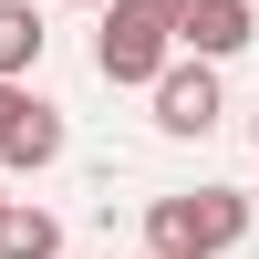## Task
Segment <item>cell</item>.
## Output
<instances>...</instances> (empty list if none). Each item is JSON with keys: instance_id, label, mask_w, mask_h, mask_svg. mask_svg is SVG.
Instances as JSON below:
<instances>
[{"instance_id": "cell-1", "label": "cell", "mask_w": 259, "mask_h": 259, "mask_svg": "<svg viewBox=\"0 0 259 259\" xmlns=\"http://www.w3.org/2000/svg\"><path fill=\"white\" fill-rule=\"evenodd\" d=\"M249 187H177V197H145V259H228L249 239Z\"/></svg>"}, {"instance_id": "cell-2", "label": "cell", "mask_w": 259, "mask_h": 259, "mask_svg": "<svg viewBox=\"0 0 259 259\" xmlns=\"http://www.w3.org/2000/svg\"><path fill=\"white\" fill-rule=\"evenodd\" d=\"M166 62H177V41H166V21L156 11H135V0H104V31H94V73L104 83H156Z\"/></svg>"}, {"instance_id": "cell-3", "label": "cell", "mask_w": 259, "mask_h": 259, "mask_svg": "<svg viewBox=\"0 0 259 259\" xmlns=\"http://www.w3.org/2000/svg\"><path fill=\"white\" fill-rule=\"evenodd\" d=\"M145 94H156V124H166V135H207V124L228 114V94H218V62H187V52L166 62Z\"/></svg>"}, {"instance_id": "cell-4", "label": "cell", "mask_w": 259, "mask_h": 259, "mask_svg": "<svg viewBox=\"0 0 259 259\" xmlns=\"http://www.w3.org/2000/svg\"><path fill=\"white\" fill-rule=\"evenodd\" d=\"M62 156V104L31 83H0V166H52Z\"/></svg>"}, {"instance_id": "cell-5", "label": "cell", "mask_w": 259, "mask_h": 259, "mask_svg": "<svg viewBox=\"0 0 259 259\" xmlns=\"http://www.w3.org/2000/svg\"><path fill=\"white\" fill-rule=\"evenodd\" d=\"M166 41H177L187 62H228V52L259 41V11H249V0H187V11L166 21Z\"/></svg>"}, {"instance_id": "cell-6", "label": "cell", "mask_w": 259, "mask_h": 259, "mask_svg": "<svg viewBox=\"0 0 259 259\" xmlns=\"http://www.w3.org/2000/svg\"><path fill=\"white\" fill-rule=\"evenodd\" d=\"M41 11L31 0H0V83H31V62H41Z\"/></svg>"}, {"instance_id": "cell-7", "label": "cell", "mask_w": 259, "mask_h": 259, "mask_svg": "<svg viewBox=\"0 0 259 259\" xmlns=\"http://www.w3.org/2000/svg\"><path fill=\"white\" fill-rule=\"evenodd\" d=\"M0 259H62V218L52 207H0Z\"/></svg>"}, {"instance_id": "cell-8", "label": "cell", "mask_w": 259, "mask_h": 259, "mask_svg": "<svg viewBox=\"0 0 259 259\" xmlns=\"http://www.w3.org/2000/svg\"><path fill=\"white\" fill-rule=\"evenodd\" d=\"M135 11H156V21H177V11H187V0H135Z\"/></svg>"}, {"instance_id": "cell-9", "label": "cell", "mask_w": 259, "mask_h": 259, "mask_svg": "<svg viewBox=\"0 0 259 259\" xmlns=\"http://www.w3.org/2000/svg\"><path fill=\"white\" fill-rule=\"evenodd\" d=\"M83 11H104V0H83Z\"/></svg>"}, {"instance_id": "cell-10", "label": "cell", "mask_w": 259, "mask_h": 259, "mask_svg": "<svg viewBox=\"0 0 259 259\" xmlns=\"http://www.w3.org/2000/svg\"><path fill=\"white\" fill-rule=\"evenodd\" d=\"M249 218H259V197H249Z\"/></svg>"}, {"instance_id": "cell-11", "label": "cell", "mask_w": 259, "mask_h": 259, "mask_svg": "<svg viewBox=\"0 0 259 259\" xmlns=\"http://www.w3.org/2000/svg\"><path fill=\"white\" fill-rule=\"evenodd\" d=\"M249 135H259V124H249Z\"/></svg>"}, {"instance_id": "cell-12", "label": "cell", "mask_w": 259, "mask_h": 259, "mask_svg": "<svg viewBox=\"0 0 259 259\" xmlns=\"http://www.w3.org/2000/svg\"><path fill=\"white\" fill-rule=\"evenodd\" d=\"M0 207H11V197H0Z\"/></svg>"}]
</instances>
